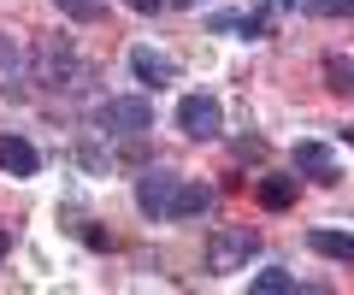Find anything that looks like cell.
Instances as JSON below:
<instances>
[{
  "label": "cell",
  "mask_w": 354,
  "mask_h": 295,
  "mask_svg": "<svg viewBox=\"0 0 354 295\" xmlns=\"http://www.w3.org/2000/svg\"><path fill=\"white\" fill-rule=\"evenodd\" d=\"M307 12H319V18H354V0H307Z\"/></svg>",
  "instance_id": "obj_15"
},
{
  "label": "cell",
  "mask_w": 354,
  "mask_h": 295,
  "mask_svg": "<svg viewBox=\"0 0 354 295\" xmlns=\"http://www.w3.org/2000/svg\"><path fill=\"white\" fill-rule=\"evenodd\" d=\"M307 242H313V254H325V260H348V266H354V236H348V231H313Z\"/></svg>",
  "instance_id": "obj_10"
},
{
  "label": "cell",
  "mask_w": 354,
  "mask_h": 295,
  "mask_svg": "<svg viewBox=\"0 0 354 295\" xmlns=\"http://www.w3.org/2000/svg\"><path fill=\"white\" fill-rule=\"evenodd\" d=\"M130 71H136V83H148V89L177 83V59L160 53V48H130Z\"/></svg>",
  "instance_id": "obj_5"
},
{
  "label": "cell",
  "mask_w": 354,
  "mask_h": 295,
  "mask_svg": "<svg viewBox=\"0 0 354 295\" xmlns=\"http://www.w3.org/2000/svg\"><path fill=\"white\" fill-rule=\"evenodd\" d=\"M130 12H153V6H165V0H124Z\"/></svg>",
  "instance_id": "obj_16"
},
{
  "label": "cell",
  "mask_w": 354,
  "mask_h": 295,
  "mask_svg": "<svg viewBox=\"0 0 354 295\" xmlns=\"http://www.w3.org/2000/svg\"><path fill=\"white\" fill-rule=\"evenodd\" d=\"M41 154L30 148L24 136H0V171H12V178H36Z\"/></svg>",
  "instance_id": "obj_7"
},
{
  "label": "cell",
  "mask_w": 354,
  "mask_h": 295,
  "mask_svg": "<svg viewBox=\"0 0 354 295\" xmlns=\"http://www.w3.org/2000/svg\"><path fill=\"white\" fill-rule=\"evenodd\" d=\"M325 89L354 95V53H330V59H325Z\"/></svg>",
  "instance_id": "obj_11"
},
{
  "label": "cell",
  "mask_w": 354,
  "mask_h": 295,
  "mask_svg": "<svg viewBox=\"0 0 354 295\" xmlns=\"http://www.w3.org/2000/svg\"><path fill=\"white\" fill-rule=\"evenodd\" d=\"M290 6H295V0H260V6L242 18V36H248V41H266L272 30H278V18L290 12Z\"/></svg>",
  "instance_id": "obj_8"
},
{
  "label": "cell",
  "mask_w": 354,
  "mask_h": 295,
  "mask_svg": "<svg viewBox=\"0 0 354 295\" xmlns=\"http://www.w3.org/2000/svg\"><path fill=\"white\" fill-rule=\"evenodd\" d=\"M254 254H260V231L225 225V231H213V242H207V272H242Z\"/></svg>",
  "instance_id": "obj_2"
},
{
  "label": "cell",
  "mask_w": 354,
  "mask_h": 295,
  "mask_svg": "<svg viewBox=\"0 0 354 295\" xmlns=\"http://www.w3.org/2000/svg\"><path fill=\"white\" fill-rule=\"evenodd\" d=\"M248 289H254V295H290L295 278H290L283 266H266V272H254V278H248Z\"/></svg>",
  "instance_id": "obj_12"
},
{
  "label": "cell",
  "mask_w": 354,
  "mask_h": 295,
  "mask_svg": "<svg viewBox=\"0 0 354 295\" xmlns=\"http://www.w3.org/2000/svg\"><path fill=\"white\" fill-rule=\"evenodd\" d=\"M65 18H77V24H88V18H101V0H53Z\"/></svg>",
  "instance_id": "obj_14"
},
{
  "label": "cell",
  "mask_w": 354,
  "mask_h": 295,
  "mask_svg": "<svg viewBox=\"0 0 354 295\" xmlns=\"http://www.w3.org/2000/svg\"><path fill=\"white\" fill-rule=\"evenodd\" d=\"M0 59H6V41H0Z\"/></svg>",
  "instance_id": "obj_19"
},
{
  "label": "cell",
  "mask_w": 354,
  "mask_h": 295,
  "mask_svg": "<svg viewBox=\"0 0 354 295\" xmlns=\"http://www.w3.org/2000/svg\"><path fill=\"white\" fill-rule=\"evenodd\" d=\"M290 201H295V178H266V183H260V207H272V213H283Z\"/></svg>",
  "instance_id": "obj_13"
},
{
  "label": "cell",
  "mask_w": 354,
  "mask_h": 295,
  "mask_svg": "<svg viewBox=\"0 0 354 295\" xmlns=\"http://www.w3.org/2000/svg\"><path fill=\"white\" fill-rule=\"evenodd\" d=\"M177 130L189 142H218L225 136V106H218L213 95H183V101H177Z\"/></svg>",
  "instance_id": "obj_3"
},
{
  "label": "cell",
  "mask_w": 354,
  "mask_h": 295,
  "mask_svg": "<svg viewBox=\"0 0 354 295\" xmlns=\"http://www.w3.org/2000/svg\"><path fill=\"white\" fill-rule=\"evenodd\" d=\"M0 254H6V231H0Z\"/></svg>",
  "instance_id": "obj_18"
},
{
  "label": "cell",
  "mask_w": 354,
  "mask_h": 295,
  "mask_svg": "<svg viewBox=\"0 0 354 295\" xmlns=\"http://www.w3.org/2000/svg\"><path fill=\"white\" fill-rule=\"evenodd\" d=\"M95 130L101 136H142V130H153V101L148 95H113L95 106Z\"/></svg>",
  "instance_id": "obj_1"
},
{
  "label": "cell",
  "mask_w": 354,
  "mask_h": 295,
  "mask_svg": "<svg viewBox=\"0 0 354 295\" xmlns=\"http://www.w3.org/2000/svg\"><path fill=\"white\" fill-rule=\"evenodd\" d=\"M295 171H301V178H313V183H337V178H342L337 154H330L325 142H295Z\"/></svg>",
  "instance_id": "obj_6"
},
{
  "label": "cell",
  "mask_w": 354,
  "mask_h": 295,
  "mask_svg": "<svg viewBox=\"0 0 354 295\" xmlns=\"http://www.w3.org/2000/svg\"><path fill=\"white\" fill-rule=\"evenodd\" d=\"M342 142H354V124H342Z\"/></svg>",
  "instance_id": "obj_17"
},
{
  "label": "cell",
  "mask_w": 354,
  "mask_h": 295,
  "mask_svg": "<svg viewBox=\"0 0 354 295\" xmlns=\"http://www.w3.org/2000/svg\"><path fill=\"white\" fill-rule=\"evenodd\" d=\"M213 207V189L207 183H177V201H171V218H201Z\"/></svg>",
  "instance_id": "obj_9"
},
{
  "label": "cell",
  "mask_w": 354,
  "mask_h": 295,
  "mask_svg": "<svg viewBox=\"0 0 354 295\" xmlns=\"http://www.w3.org/2000/svg\"><path fill=\"white\" fill-rule=\"evenodd\" d=\"M177 183H183V178H171V171H148V178H136V207L148 218H171Z\"/></svg>",
  "instance_id": "obj_4"
}]
</instances>
